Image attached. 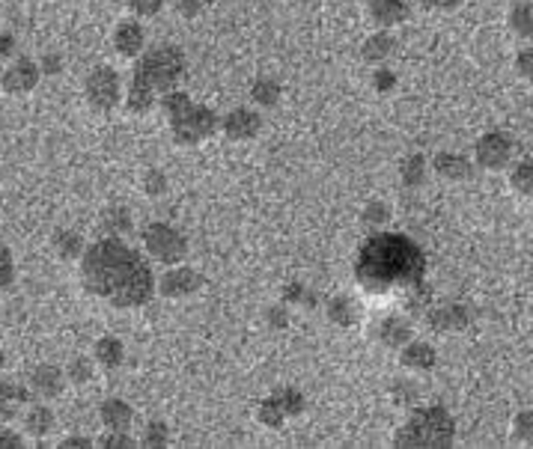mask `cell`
Returning <instances> with one entry per match:
<instances>
[{
    "label": "cell",
    "mask_w": 533,
    "mask_h": 449,
    "mask_svg": "<svg viewBox=\"0 0 533 449\" xmlns=\"http://www.w3.org/2000/svg\"><path fill=\"white\" fill-rule=\"evenodd\" d=\"M424 9H435V13H450V9H456L462 0H417Z\"/></svg>",
    "instance_id": "7bdbcfd3"
},
{
    "label": "cell",
    "mask_w": 533,
    "mask_h": 449,
    "mask_svg": "<svg viewBox=\"0 0 533 449\" xmlns=\"http://www.w3.org/2000/svg\"><path fill=\"white\" fill-rule=\"evenodd\" d=\"M4 363H6V357H4V351H0V369H4Z\"/></svg>",
    "instance_id": "816d5d0a"
},
{
    "label": "cell",
    "mask_w": 533,
    "mask_h": 449,
    "mask_svg": "<svg viewBox=\"0 0 533 449\" xmlns=\"http://www.w3.org/2000/svg\"><path fill=\"white\" fill-rule=\"evenodd\" d=\"M516 71H519V75L525 78V80H530V84H533V45L519 51V57H516Z\"/></svg>",
    "instance_id": "ab89813d"
},
{
    "label": "cell",
    "mask_w": 533,
    "mask_h": 449,
    "mask_svg": "<svg viewBox=\"0 0 533 449\" xmlns=\"http://www.w3.org/2000/svg\"><path fill=\"white\" fill-rule=\"evenodd\" d=\"M269 315H271V322H274V324H278V328H283V324H286V319H283V315H286V313H283V310H271Z\"/></svg>",
    "instance_id": "681fc988"
},
{
    "label": "cell",
    "mask_w": 533,
    "mask_h": 449,
    "mask_svg": "<svg viewBox=\"0 0 533 449\" xmlns=\"http://www.w3.org/2000/svg\"><path fill=\"white\" fill-rule=\"evenodd\" d=\"M63 379H66V375L60 372L57 366L43 363V366H36V369L30 372V387H33V393L51 399V396H60V390H63Z\"/></svg>",
    "instance_id": "ac0fdd59"
},
{
    "label": "cell",
    "mask_w": 533,
    "mask_h": 449,
    "mask_svg": "<svg viewBox=\"0 0 533 449\" xmlns=\"http://www.w3.org/2000/svg\"><path fill=\"white\" fill-rule=\"evenodd\" d=\"M260 128H262V117L251 108H235L221 119V131L235 143L253 140L256 135H260Z\"/></svg>",
    "instance_id": "8fae6325"
},
{
    "label": "cell",
    "mask_w": 533,
    "mask_h": 449,
    "mask_svg": "<svg viewBox=\"0 0 533 449\" xmlns=\"http://www.w3.org/2000/svg\"><path fill=\"white\" fill-rule=\"evenodd\" d=\"M22 446H24V441L15 432H9V428H0V449H22Z\"/></svg>",
    "instance_id": "ee69618b"
},
{
    "label": "cell",
    "mask_w": 533,
    "mask_h": 449,
    "mask_svg": "<svg viewBox=\"0 0 533 449\" xmlns=\"http://www.w3.org/2000/svg\"><path fill=\"white\" fill-rule=\"evenodd\" d=\"M24 428H27V435H33V437H45V435L51 432V428H54V414H51L45 405L30 407L27 416H24Z\"/></svg>",
    "instance_id": "4316f807"
},
{
    "label": "cell",
    "mask_w": 533,
    "mask_h": 449,
    "mask_svg": "<svg viewBox=\"0 0 533 449\" xmlns=\"http://www.w3.org/2000/svg\"><path fill=\"white\" fill-rule=\"evenodd\" d=\"M394 48H396L394 36L387 33V30H382V33H373L370 39H366L361 48V57L366 60V63H385V60L394 54Z\"/></svg>",
    "instance_id": "44dd1931"
},
{
    "label": "cell",
    "mask_w": 533,
    "mask_h": 449,
    "mask_svg": "<svg viewBox=\"0 0 533 449\" xmlns=\"http://www.w3.org/2000/svg\"><path fill=\"white\" fill-rule=\"evenodd\" d=\"M433 167H435L438 176H444L450 182H459V179L471 176V161L465 155H456V152H438Z\"/></svg>",
    "instance_id": "d6986e66"
},
{
    "label": "cell",
    "mask_w": 533,
    "mask_h": 449,
    "mask_svg": "<svg viewBox=\"0 0 533 449\" xmlns=\"http://www.w3.org/2000/svg\"><path fill=\"white\" fill-rule=\"evenodd\" d=\"M471 322V313L462 304H441V307H433L426 313V324L438 333H456L465 331Z\"/></svg>",
    "instance_id": "7c38bea8"
},
{
    "label": "cell",
    "mask_w": 533,
    "mask_h": 449,
    "mask_svg": "<svg viewBox=\"0 0 533 449\" xmlns=\"http://www.w3.org/2000/svg\"><path fill=\"white\" fill-rule=\"evenodd\" d=\"M143 239V248L156 262L161 265H179L186 262L188 257V239L182 236L176 227H170V223H147L140 232Z\"/></svg>",
    "instance_id": "8992f818"
},
{
    "label": "cell",
    "mask_w": 533,
    "mask_h": 449,
    "mask_svg": "<svg viewBox=\"0 0 533 449\" xmlns=\"http://www.w3.org/2000/svg\"><path fill=\"white\" fill-rule=\"evenodd\" d=\"M281 96L283 89L274 78H256L251 84V101H256L260 108H278Z\"/></svg>",
    "instance_id": "603a6c76"
},
{
    "label": "cell",
    "mask_w": 533,
    "mask_h": 449,
    "mask_svg": "<svg viewBox=\"0 0 533 449\" xmlns=\"http://www.w3.org/2000/svg\"><path fill=\"white\" fill-rule=\"evenodd\" d=\"M13 54H15V36L0 33V60H6V57H13Z\"/></svg>",
    "instance_id": "bcb514c9"
},
{
    "label": "cell",
    "mask_w": 533,
    "mask_h": 449,
    "mask_svg": "<svg viewBox=\"0 0 533 449\" xmlns=\"http://www.w3.org/2000/svg\"><path fill=\"white\" fill-rule=\"evenodd\" d=\"M355 283L376 304L420 310L429 301L426 257L403 232H373L355 257Z\"/></svg>",
    "instance_id": "6da1fadb"
},
{
    "label": "cell",
    "mask_w": 533,
    "mask_h": 449,
    "mask_svg": "<svg viewBox=\"0 0 533 449\" xmlns=\"http://www.w3.org/2000/svg\"><path fill=\"white\" fill-rule=\"evenodd\" d=\"M203 13V0H179V15L197 18Z\"/></svg>",
    "instance_id": "f6af8a7d"
},
{
    "label": "cell",
    "mask_w": 533,
    "mask_h": 449,
    "mask_svg": "<svg viewBox=\"0 0 533 449\" xmlns=\"http://www.w3.org/2000/svg\"><path fill=\"white\" fill-rule=\"evenodd\" d=\"M256 420H260L265 428H281L286 420H290V414L283 411V405H281V399H278V393L260 402V407H256Z\"/></svg>",
    "instance_id": "484cf974"
},
{
    "label": "cell",
    "mask_w": 533,
    "mask_h": 449,
    "mask_svg": "<svg viewBox=\"0 0 533 449\" xmlns=\"http://www.w3.org/2000/svg\"><path fill=\"white\" fill-rule=\"evenodd\" d=\"M278 399L283 405V411L290 414V420H292V416H301V411H304V396L299 390H292V387H283V390H278Z\"/></svg>",
    "instance_id": "836d02e7"
},
{
    "label": "cell",
    "mask_w": 533,
    "mask_h": 449,
    "mask_svg": "<svg viewBox=\"0 0 533 449\" xmlns=\"http://www.w3.org/2000/svg\"><path fill=\"white\" fill-rule=\"evenodd\" d=\"M167 122H170V137L179 146H200V143H206L221 128L218 114L212 108L194 105V101L188 108H182L179 114H173Z\"/></svg>",
    "instance_id": "5b68a950"
},
{
    "label": "cell",
    "mask_w": 533,
    "mask_h": 449,
    "mask_svg": "<svg viewBox=\"0 0 533 449\" xmlns=\"http://www.w3.org/2000/svg\"><path fill=\"white\" fill-rule=\"evenodd\" d=\"M509 27L512 33L528 39V42H533V6L530 4H516L509 9Z\"/></svg>",
    "instance_id": "83f0119b"
},
{
    "label": "cell",
    "mask_w": 533,
    "mask_h": 449,
    "mask_svg": "<svg viewBox=\"0 0 533 449\" xmlns=\"http://www.w3.org/2000/svg\"><path fill=\"white\" fill-rule=\"evenodd\" d=\"M99 420L108 432H128L131 420H135V411L126 399H105L99 407Z\"/></svg>",
    "instance_id": "e0dca14e"
},
{
    "label": "cell",
    "mask_w": 533,
    "mask_h": 449,
    "mask_svg": "<svg viewBox=\"0 0 533 449\" xmlns=\"http://www.w3.org/2000/svg\"><path fill=\"white\" fill-rule=\"evenodd\" d=\"M63 446H93V444L84 441V437H69V441H63Z\"/></svg>",
    "instance_id": "f907efd6"
},
{
    "label": "cell",
    "mask_w": 533,
    "mask_h": 449,
    "mask_svg": "<svg viewBox=\"0 0 533 449\" xmlns=\"http://www.w3.org/2000/svg\"><path fill=\"white\" fill-rule=\"evenodd\" d=\"M399 173H403V185L405 188H417L420 182L426 179V161H424V155H408L403 161V167H399Z\"/></svg>",
    "instance_id": "f546056e"
},
{
    "label": "cell",
    "mask_w": 533,
    "mask_h": 449,
    "mask_svg": "<svg viewBox=\"0 0 533 449\" xmlns=\"http://www.w3.org/2000/svg\"><path fill=\"white\" fill-rule=\"evenodd\" d=\"M373 78H376L373 80L376 93H391V89L396 87V75H394V71H387V69H378Z\"/></svg>",
    "instance_id": "60d3db41"
},
{
    "label": "cell",
    "mask_w": 533,
    "mask_h": 449,
    "mask_svg": "<svg viewBox=\"0 0 533 449\" xmlns=\"http://www.w3.org/2000/svg\"><path fill=\"white\" fill-rule=\"evenodd\" d=\"M453 441H456V423L447 414V407L441 405L412 411L394 437V444L403 449H447L453 446Z\"/></svg>",
    "instance_id": "277c9868"
},
{
    "label": "cell",
    "mask_w": 533,
    "mask_h": 449,
    "mask_svg": "<svg viewBox=\"0 0 533 449\" xmlns=\"http://www.w3.org/2000/svg\"><path fill=\"white\" fill-rule=\"evenodd\" d=\"M101 446L105 449H128V446H135V441H131L126 432H110L108 437H101Z\"/></svg>",
    "instance_id": "b9f144b4"
},
{
    "label": "cell",
    "mask_w": 533,
    "mask_h": 449,
    "mask_svg": "<svg viewBox=\"0 0 533 449\" xmlns=\"http://www.w3.org/2000/svg\"><path fill=\"white\" fill-rule=\"evenodd\" d=\"M81 283L93 298L117 310L147 307L156 295V277L149 262L117 236L90 244L81 257Z\"/></svg>",
    "instance_id": "7a4b0ae2"
},
{
    "label": "cell",
    "mask_w": 533,
    "mask_h": 449,
    "mask_svg": "<svg viewBox=\"0 0 533 449\" xmlns=\"http://www.w3.org/2000/svg\"><path fill=\"white\" fill-rule=\"evenodd\" d=\"M15 280V262H13V253L6 248H0V289H6V285H13Z\"/></svg>",
    "instance_id": "8d00e7d4"
},
{
    "label": "cell",
    "mask_w": 533,
    "mask_h": 449,
    "mask_svg": "<svg viewBox=\"0 0 533 449\" xmlns=\"http://www.w3.org/2000/svg\"><path fill=\"white\" fill-rule=\"evenodd\" d=\"M512 437H516L519 444L533 446V411H521L516 420H512Z\"/></svg>",
    "instance_id": "d6a6232c"
},
{
    "label": "cell",
    "mask_w": 533,
    "mask_h": 449,
    "mask_svg": "<svg viewBox=\"0 0 533 449\" xmlns=\"http://www.w3.org/2000/svg\"><path fill=\"white\" fill-rule=\"evenodd\" d=\"M376 340L382 342L385 349H403L405 342L414 340V333H412V324H408L403 315H387V319L378 322Z\"/></svg>",
    "instance_id": "5bb4252c"
},
{
    "label": "cell",
    "mask_w": 533,
    "mask_h": 449,
    "mask_svg": "<svg viewBox=\"0 0 533 449\" xmlns=\"http://www.w3.org/2000/svg\"><path fill=\"white\" fill-rule=\"evenodd\" d=\"M66 379L71 384H90V379H93V363L87 360V357H75V360L69 363V369H66Z\"/></svg>",
    "instance_id": "1f68e13d"
},
{
    "label": "cell",
    "mask_w": 533,
    "mask_h": 449,
    "mask_svg": "<svg viewBox=\"0 0 533 449\" xmlns=\"http://www.w3.org/2000/svg\"><path fill=\"white\" fill-rule=\"evenodd\" d=\"M54 253L60 259H78V257H84V239H81V232L75 229H57L54 232Z\"/></svg>",
    "instance_id": "7402d4cb"
},
{
    "label": "cell",
    "mask_w": 533,
    "mask_h": 449,
    "mask_svg": "<svg viewBox=\"0 0 533 449\" xmlns=\"http://www.w3.org/2000/svg\"><path fill=\"white\" fill-rule=\"evenodd\" d=\"M143 191L149 193V197H161L164 191H167V179H164L161 170H147V176H143Z\"/></svg>",
    "instance_id": "e575fe53"
},
{
    "label": "cell",
    "mask_w": 533,
    "mask_h": 449,
    "mask_svg": "<svg viewBox=\"0 0 533 449\" xmlns=\"http://www.w3.org/2000/svg\"><path fill=\"white\" fill-rule=\"evenodd\" d=\"M0 399L24 405V402H30V390H24V387H18L13 381H0Z\"/></svg>",
    "instance_id": "d590c367"
},
{
    "label": "cell",
    "mask_w": 533,
    "mask_h": 449,
    "mask_svg": "<svg viewBox=\"0 0 533 449\" xmlns=\"http://www.w3.org/2000/svg\"><path fill=\"white\" fill-rule=\"evenodd\" d=\"M203 289V274L188 268V265H170L167 274L161 277L158 283V292L164 295V298L170 301H182V298H191L194 292Z\"/></svg>",
    "instance_id": "ba28073f"
},
{
    "label": "cell",
    "mask_w": 533,
    "mask_h": 449,
    "mask_svg": "<svg viewBox=\"0 0 533 449\" xmlns=\"http://www.w3.org/2000/svg\"><path fill=\"white\" fill-rule=\"evenodd\" d=\"M143 45H147V33H143L140 22H119L114 30V48L119 57H138Z\"/></svg>",
    "instance_id": "2e32d148"
},
{
    "label": "cell",
    "mask_w": 533,
    "mask_h": 449,
    "mask_svg": "<svg viewBox=\"0 0 533 449\" xmlns=\"http://www.w3.org/2000/svg\"><path fill=\"white\" fill-rule=\"evenodd\" d=\"M122 360H126V345L117 336H101L96 342V363L101 369H119Z\"/></svg>",
    "instance_id": "ffe728a7"
},
{
    "label": "cell",
    "mask_w": 533,
    "mask_h": 449,
    "mask_svg": "<svg viewBox=\"0 0 533 449\" xmlns=\"http://www.w3.org/2000/svg\"><path fill=\"white\" fill-rule=\"evenodd\" d=\"M474 158L483 170H504L512 158V140L504 135V131H489V135L477 140Z\"/></svg>",
    "instance_id": "9c48e42d"
},
{
    "label": "cell",
    "mask_w": 533,
    "mask_h": 449,
    "mask_svg": "<svg viewBox=\"0 0 533 449\" xmlns=\"http://www.w3.org/2000/svg\"><path fill=\"white\" fill-rule=\"evenodd\" d=\"M391 218V209L385 206V202H370V206L364 209V220L370 223V227H378V223H385Z\"/></svg>",
    "instance_id": "f35d334b"
},
{
    "label": "cell",
    "mask_w": 533,
    "mask_h": 449,
    "mask_svg": "<svg viewBox=\"0 0 533 449\" xmlns=\"http://www.w3.org/2000/svg\"><path fill=\"white\" fill-rule=\"evenodd\" d=\"M15 407H18L15 402H6V399H0V426L13 420V416H15Z\"/></svg>",
    "instance_id": "c3c4849f"
},
{
    "label": "cell",
    "mask_w": 533,
    "mask_h": 449,
    "mask_svg": "<svg viewBox=\"0 0 533 449\" xmlns=\"http://www.w3.org/2000/svg\"><path fill=\"white\" fill-rule=\"evenodd\" d=\"M60 69H63V63H60V57L48 54V57L43 60V75H57Z\"/></svg>",
    "instance_id": "7dc6e473"
},
{
    "label": "cell",
    "mask_w": 533,
    "mask_h": 449,
    "mask_svg": "<svg viewBox=\"0 0 533 449\" xmlns=\"http://www.w3.org/2000/svg\"><path fill=\"white\" fill-rule=\"evenodd\" d=\"M399 363H403L405 369H412V372H429L438 363V354H435V349L429 342L412 340V342H405L403 349H399Z\"/></svg>",
    "instance_id": "9a60e30c"
},
{
    "label": "cell",
    "mask_w": 533,
    "mask_h": 449,
    "mask_svg": "<svg viewBox=\"0 0 533 449\" xmlns=\"http://www.w3.org/2000/svg\"><path fill=\"white\" fill-rule=\"evenodd\" d=\"M101 229H105L108 236H117V239L126 236V232L131 229V214H128V209H122V206L108 209L105 214H101Z\"/></svg>",
    "instance_id": "f1b7e54d"
},
{
    "label": "cell",
    "mask_w": 533,
    "mask_h": 449,
    "mask_svg": "<svg viewBox=\"0 0 533 449\" xmlns=\"http://www.w3.org/2000/svg\"><path fill=\"white\" fill-rule=\"evenodd\" d=\"M509 185L521 200H528L533 206V158H525L516 170L509 173Z\"/></svg>",
    "instance_id": "d4e9b609"
},
{
    "label": "cell",
    "mask_w": 533,
    "mask_h": 449,
    "mask_svg": "<svg viewBox=\"0 0 533 449\" xmlns=\"http://www.w3.org/2000/svg\"><path fill=\"white\" fill-rule=\"evenodd\" d=\"M39 78H43V69H39L33 60H15L13 66H9L4 75H0V87L6 89V93H13V96H24L30 93L36 84H39Z\"/></svg>",
    "instance_id": "30bf717a"
},
{
    "label": "cell",
    "mask_w": 533,
    "mask_h": 449,
    "mask_svg": "<svg viewBox=\"0 0 533 449\" xmlns=\"http://www.w3.org/2000/svg\"><path fill=\"white\" fill-rule=\"evenodd\" d=\"M408 15H412V0H370V18L382 30L408 22Z\"/></svg>",
    "instance_id": "4fadbf2b"
},
{
    "label": "cell",
    "mask_w": 533,
    "mask_h": 449,
    "mask_svg": "<svg viewBox=\"0 0 533 449\" xmlns=\"http://www.w3.org/2000/svg\"><path fill=\"white\" fill-rule=\"evenodd\" d=\"M84 93H87L90 105H93L96 110H101V114H108V110H114L119 105V98H122V80H119V75L110 66H96L87 75Z\"/></svg>",
    "instance_id": "52a82bcc"
},
{
    "label": "cell",
    "mask_w": 533,
    "mask_h": 449,
    "mask_svg": "<svg viewBox=\"0 0 533 449\" xmlns=\"http://www.w3.org/2000/svg\"><path fill=\"white\" fill-rule=\"evenodd\" d=\"M161 6H164V0H128V9H131L135 15H140V18L158 15Z\"/></svg>",
    "instance_id": "74e56055"
},
{
    "label": "cell",
    "mask_w": 533,
    "mask_h": 449,
    "mask_svg": "<svg viewBox=\"0 0 533 449\" xmlns=\"http://www.w3.org/2000/svg\"><path fill=\"white\" fill-rule=\"evenodd\" d=\"M182 75H186V54L176 45L152 48L135 66V75H131L126 93V108L131 114H149L156 108L158 96L170 93Z\"/></svg>",
    "instance_id": "3957f363"
},
{
    "label": "cell",
    "mask_w": 533,
    "mask_h": 449,
    "mask_svg": "<svg viewBox=\"0 0 533 449\" xmlns=\"http://www.w3.org/2000/svg\"><path fill=\"white\" fill-rule=\"evenodd\" d=\"M328 322L337 324V328H352V324L357 322L355 301L346 298V295H340V298H331V304H328Z\"/></svg>",
    "instance_id": "cb8c5ba5"
},
{
    "label": "cell",
    "mask_w": 533,
    "mask_h": 449,
    "mask_svg": "<svg viewBox=\"0 0 533 449\" xmlns=\"http://www.w3.org/2000/svg\"><path fill=\"white\" fill-rule=\"evenodd\" d=\"M140 444H143V446H149V449H164V446L170 444V428L164 426L161 420H152L147 428H143Z\"/></svg>",
    "instance_id": "4dcf8cb0"
}]
</instances>
